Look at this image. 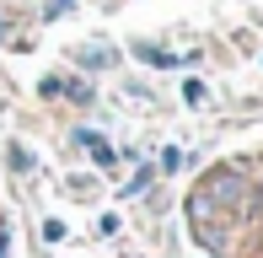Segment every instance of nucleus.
I'll use <instances>...</instances> for the list:
<instances>
[{"mask_svg":"<svg viewBox=\"0 0 263 258\" xmlns=\"http://www.w3.org/2000/svg\"><path fill=\"white\" fill-rule=\"evenodd\" d=\"M43 242H49V248L65 242V220H43Z\"/></svg>","mask_w":263,"mask_h":258,"instance_id":"obj_10","label":"nucleus"},{"mask_svg":"<svg viewBox=\"0 0 263 258\" xmlns=\"http://www.w3.org/2000/svg\"><path fill=\"white\" fill-rule=\"evenodd\" d=\"M194 194L204 199V205L220 199V210H253V183H247L242 167H210L204 178H199Z\"/></svg>","mask_w":263,"mask_h":258,"instance_id":"obj_1","label":"nucleus"},{"mask_svg":"<svg viewBox=\"0 0 263 258\" xmlns=\"http://www.w3.org/2000/svg\"><path fill=\"white\" fill-rule=\"evenodd\" d=\"M140 60H151V65H177V54H166V49H135Z\"/></svg>","mask_w":263,"mask_h":258,"instance_id":"obj_9","label":"nucleus"},{"mask_svg":"<svg viewBox=\"0 0 263 258\" xmlns=\"http://www.w3.org/2000/svg\"><path fill=\"white\" fill-rule=\"evenodd\" d=\"M183 161H194V156H188V151H177V145H166V151H161V172H177Z\"/></svg>","mask_w":263,"mask_h":258,"instance_id":"obj_8","label":"nucleus"},{"mask_svg":"<svg viewBox=\"0 0 263 258\" xmlns=\"http://www.w3.org/2000/svg\"><path fill=\"white\" fill-rule=\"evenodd\" d=\"M253 210H263V167H258V189H253Z\"/></svg>","mask_w":263,"mask_h":258,"instance_id":"obj_13","label":"nucleus"},{"mask_svg":"<svg viewBox=\"0 0 263 258\" xmlns=\"http://www.w3.org/2000/svg\"><path fill=\"white\" fill-rule=\"evenodd\" d=\"M43 97H70V102H91V86H86V81H65V76H49V81H43Z\"/></svg>","mask_w":263,"mask_h":258,"instance_id":"obj_3","label":"nucleus"},{"mask_svg":"<svg viewBox=\"0 0 263 258\" xmlns=\"http://www.w3.org/2000/svg\"><path fill=\"white\" fill-rule=\"evenodd\" d=\"M70 6H76V0H49V6H43V16H49V22H54V16H65V11H70Z\"/></svg>","mask_w":263,"mask_h":258,"instance_id":"obj_11","label":"nucleus"},{"mask_svg":"<svg viewBox=\"0 0 263 258\" xmlns=\"http://www.w3.org/2000/svg\"><path fill=\"white\" fill-rule=\"evenodd\" d=\"M0 258H11V220H0Z\"/></svg>","mask_w":263,"mask_h":258,"instance_id":"obj_12","label":"nucleus"},{"mask_svg":"<svg viewBox=\"0 0 263 258\" xmlns=\"http://www.w3.org/2000/svg\"><path fill=\"white\" fill-rule=\"evenodd\" d=\"M76 145H86L97 167H113V145H107V140L97 135V129H76Z\"/></svg>","mask_w":263,"mask_h":258,"instance_id":"obj_4","label":"nucleus"},{"mask_svg":"<svg viewBox=\"0 0 263 258\" xmlns=\"http://www.w3.org/2000/svg\"><path fill=\"white\" fill-rule=\"evenodd\" d=\"M151 178H156V172H151V167H140L135 178L124 183V199H135V194H145V189H151Z\"/></svg>","mask_w":263,"mask_h":258,"instance_id":"obj_7","label":"nucleus"},{"mask_svg":"<svg viewBox=\"0 0 263 258\" xmlns=\"http://www.w3.org/2000/svg\"><path fill=\"white\" fill-rule=\"evenodd\" d=\"M188 226H194V242L210 258H226V253H231V226H226V220H188Z\"/></svg>","mask_w":263,"mask_h":258,"instance_id":"obj_2","label":"nucleus"},{"mask_svg":"<svg viewBox=\"0 0 263 258\" xmlns=\"http://www.w3.org/2000/svg\"><path fill=\"white\" fill-rule=\"evenodd\" d=\"M118 54L113 49H97V43H86V49H76V65H86V70H113Z\"/></svg>","mask_w":263,"mask_h":258,"instance_id":"obj_5","label":"nucleus"},{"mask_svg":"<svg viewBox=\"0 0 263 258\" xmlns=\"http://www.w3.org/2000/svg\"><path fill=\"white\" fill-rule=\"evenodd\" d=\"M6 161H11V172H16V178H27V172L38 167V156H32L27 145H6Z\"/></svg>","mask_w":263,"mask_h":258,"instance_id":"obj_6","label":"nucleus"}]
</instances>
